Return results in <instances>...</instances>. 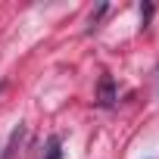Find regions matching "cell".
Wrapping results in <instances>:
<instances>
[{
	"label": "cell",
	"instance_id": "obj_1",
	"mask_svg": "<svg viewBox=\"0 0 159 159\" xmlns=\"http://www.w3.org/2000/svg\"><path fill=\"white\" fill-rule=\"evenodd\" d=\"M116 100V91H112V78H100V106H109Z\"/></svg>",
	"mask_w": 159,
	"mask_h": 159
},
{
	"label": "cell",
	"instance_id": "obj_2",
	"mask_svg": "<svg viewBox=\"0 0 159 159\" xmlns=\"http://www.w3.org/2000/svg\"><path fill=\"white\" fill-rule=\"evenodd\" d=\"M22 134H25V128L19 125V128L13 131V137H10V143H7V153H3V159H13V156H16V140H19Z\"/></svg>",
	"mask_w": 159,
	"mask_h": 159
},
{
	"label": "cell",
	"instance_id": "obj_3",
	"mask_svg": "<svg viewBox=\"0 0 159 159\" xmlns=\"http://www.w3.org/2000/svg\"><path fill=\"white\" fill-rule=\"evenodd\" d=\"M47 159H62V150H59V137L50 140V150H47Z\"/></svg>",
	"mask_w": 159,
	"mask_h": 159
}]
</instances>
